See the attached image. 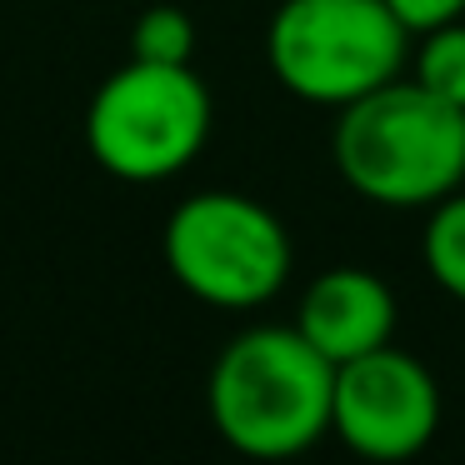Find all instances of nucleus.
I'll return each instance as SVG.
<instances>
[{
  "mask_svg": "<svg viewBox=\"0 0 465 465\" xmlns=\"http://www.w3.org/2000/svg\"><path fill=\"white\" fill-rule=\"evenodd\" d=\"M341 181L385 211H430L465 185V111L415 75L341 105L331 135Z\"/></svg>",
  "mask_w": 465,
  "mask_h": 465,
  "instance_id": "f257e3e1",
  "label": "nucleus"
},
{
  "mask_svg": "<svg viewBox=\"0 0 465 465\" xmlns=\"http://www.w3.org/2000/svg\"><path fill=\"white\" fill-rule=\"evenodd\" d=\"M335 365L301 325H251L215 355L205 381L211 425L235 455L291 460L331 435Z\"/></svg>",
  "mask_w": 465,
  "mask_h": 465,
  "instance_id": "f03ea898",
  "label": "nucleus"
},
{
  "mask_svg": "<svg viewBox=\"0 0 465 465\" xmlns=\"http://www.w3.org/2000/svg\"><path fill=\"white\" fill-rule=\"evenodd\" d=\"M411 41L385 0H281L265 25V61L305 105H341L411 71Z\"/></svg>",
  "mask_w": 465,
  "mask_h": 465,
  "instance_id": "7ed1b4c3",
  "label": "nucleus"
},
{
  "mask_svg": "<svg viewBox=\"0 0 465 465\" xmlns=\"http://www.w3.org/2000/svg\"><path fill=\"white\" fill-rule=\"evenodd\" d=\"M211 91L191 65L125 61L85 105V151L125 185L181 175L211 141Z\"/></svg>",
  "mask_w": 465,
  "mask_h": 465,
  "instance_id": "20e7f679",
  "label": "nucleus"
},
{
  "mask_svg": "<svg viewBox=\"0 0 465 465\" xmlns=\"http://www.w3.org/2000/svg\"><path fill=\"white\" fill-rule=\"evenodd\" d=\"M161 261L211 311H255L291 281V235L271 205L241 191H195L165 215Z\"/></svg>",
  "mask_w": 465,
  "mask_h": 465,
  "instance_id": "39448f33",
  "label": "nucleus"
},
{
  "mask_svg": "<svg viewBox=\"0 0 465 465\" xmlns=\"http://www.w3.org/2000/svg\"><path fill=\"white\" fill-rule=\"evenodd\" d=\"M440 430V385L415 355L381 345L335 365L331 435L365 460H411Z\"/></svg>",
  "mask_w": 465,
  "mask_h": 465,
  "instance_id": "423d86ee",
  "label": "nucleus"
},
{
  "mask_svg": "<svg viewBox=\"0 0 465 465\" xmlns=\"http://www.w3.org/2000/svg\"><path fill=\"white\" fill-rule=\"evenodd\" d=\"M395 291L365 265H335L321 271L305 285L301 305H295V325L301 335L325 355L331 365H345L355 355H371L391 345L395 335Z\"/></svg>",
  "mask_w": 465,
  "mask_h": 465,
  "instance_id": "0eeeda50",
  "label": "nucleus"
},
{
  "mask_svg": "<svg viewBox=\"0 0 465 465\" xmlns=\"http://www.w3.org/2000/svg\"><path fill=\"white\" fill-rule=\"evenodd\" d=\"M420 255H425L430 281L450 301L465 305V185L455 195H445L440 205H430V221H425V235H420Z\"/></svg>",
  "mask_w": 465,
  "mask_h": 465,
  "instance_id": "6e6552de",
  "label": "nucleus"
},
{
  "mask_svg": "<svg viewBox=\"0 0 465 465\" xmlns=\"http://www.w3.org/2000/svg\"><path fill=\"white\" fill-rule=\"evenodd\" d=\"M411 75L425 91H435L440 101H450L465 111V15L450 25H435V31L415 35Z\"/></svg>",
  "mask_w": 465,
  "mask_h": 465,
  "instance_id": "1a4fd4ad",
  "label": "nucleus"
},
{
  "mask_svg": "<svg viewBox=\"0 0 465 465\" xmlns=\"http://www.w3.org/2000/svg\"><path fill=\"white\" fill-rule=\"evenodd\" d=\"M131 55L155 65H191L195 55V21L181 5H151L131 25Z\"/></svg>",
  "mask_w": 465,
  "mask_h": 465,
  "instance_id": "9d476101",
  "label": "nucleus"
},
{
  "mask_svg": "<svg viewBox=\"0 0 465 465\" xmlns=\"http://www.w3.org/2000/svg\"><path fill=\"white\" fill-rule=\"evenodd\" d=\"M385 5L401 15V25L411 35H425L435 25H450L465 15V0H385Z\"/></svg>",
  "mask_w": 465,
  "mask_h": 465,
  "instance_id": "9b49d317",
  "label": "nucleus"
}]
</instances>
